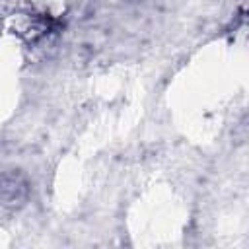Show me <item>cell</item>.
I'll return each instance as SVG.
<instances>
[{
    "label": "cell",
    "instance_id": "cell-1",
    "mask_svg": "<svg viewBox=\"0 0 249 249\" xmlns=\"http://www.w3.org/2000/svg\"><path fill=\"white\" fill-rule=\"evenodd\" d=\"M27 196V183L19 173H6L0 177V202L6 206L21 204Z\"/></svg>",
    "mask_w": 249,
    "mask_h": 249
}]
</instances>
